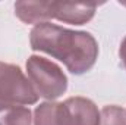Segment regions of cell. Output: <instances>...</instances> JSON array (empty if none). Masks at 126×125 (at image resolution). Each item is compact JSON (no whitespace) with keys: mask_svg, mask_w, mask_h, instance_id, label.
<instances>
[{"mask_svg":"<svg viewBox=\"0 0 126 125\" xmlns=\"http://www.w3.org/2000/svg\"><path fill=\"white\" fill-rule=\"evenodd\" d=\"M34 125H69L64 103L46 102L35 107Z\"/></svg>","mask_w":126,"mask_h":125,"instance_id":"cell-6","label":"cell"},{"mask_svg":"<svg viewBox=\"0 0 126 125\" xmlns=\"http://www.w3.org/2000/svg\"><path fill=\"white\" fill-rule=\"evenodd\" d=\"M98 3L69 1H16L15 15L25 24H43L47 19H59L72 25H84L93 19Z\"/></svg>","mask_w":126,"mask_h":125,"instance_id":"cell-2","label":"cell"},{"mask_svg":"<svg viewBox=\"0 0 126 125\" xmlns=\"http://www.w3.org/2000/svg\"><path fill=\"white\" fill-rule=\"evenodd\" d=\"M31 110L25 106L0 109V125H31Z\"/></svg>","mask_w":126,"mask_h":125,"instance_id":"cell-7","label":"cell"},{"mask_svg":"<svg viewBox=\"0 0 126 125\" xmlns=\"http://www.w3.org/2000/svg\"><path fill=\"white\" fill-rule=\"evenodd\" d=\"M119 58H120V62L123 65V68L126 69V37L122 40V43H120V47H119Z\"/></svg>","mask_w":126,"mask_h":125,"instance_id":"cell-9","label":"cell"},{"mask_svg":"<svg viewBox=\"0 0 126 125\" xmlns=\"http://www.w3.org/2000/svg\"><path fill=\"white\" fill-rule=\"evenodd\" d=\"M100 125H126V112L119 106H104L100 112Z\"/></svg>","mask_w":126,"mask_h":125,"instance_id":"cell-8","label":"cell"},{"mask_svg":"<svg viewBox=\"0 0 126 125\" xmlns=\"http://www.w3.org/2000/svg\"><path fill=\"white\" fill-rule=\"evenodd\" d=\"M63 103L69 125H100V112L93 100L85 97H69Z\"/></svg>","mask_w":126,"mask_h":125,"instance_id":"cell-5","label":"cell"},{"mask_svg":"<svg viewBox=\"0 0 126 125\" xmlns=\"http://www.w3.org/2000/svg\"><path fill=\"white\" fill-rule=\"evenodd\" d=\"M37 100L38 94L21 68L0 62V109L34 104Z\"/></svg>","mask_w":126,"mask_h":125,"instance_id":"cell-4","label":"cell"},{"mask_svg":"<svg viewBox=\"0 0 126 125\" xmlns=\"http://www.w3.org/2000/svg\"><path fill=\"white\" fill-rule=\"evenodd\" d=\"M27 72L30 83L38 97L54 100L67 88V78L54 62L32 55L27 61Z\"/></svg>","mask_w":126,"mask_h":125,"instance_id":"cell-3","label":"cell"},{"mask_svg":"<svg viewBox=\"0 0 126 125\" xmlns=\"http://www.w3.org/2000/svg\"><path fill=\"white\" fill-rule=\"evenodd\" d=\"M30 44L32 50L59 59L75 75L88 72L98 58V43L90 32L67 30L50 22L32 28Z\"/></svg>","mask_w":126,"mask_h":125,"instance_id":"cell-1","label":"cell"}]
</instances>
